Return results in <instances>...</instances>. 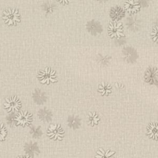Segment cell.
<instances>
[{"mask_svg": "<svg viewBox=\"0 0 158 158\" xmlns=\"http://www.w3.org/2000/svg\"><path fill=\"white\" fill-rule=\"evenodd\" d=\"M67 123L69 126L73 129L79 128L81 125V120L77 116H70L67 119Z\"/></svg>", "mask_w": 158, "mask_h": 158, "instance_id": "obj_14", "label": "cell"}, {"mask_svg": "<svg viewBox=\"0 0 158 158\" xmlns=\"http://www.w3.org/2000/svg\"><path fill=\"white\" fill-rule=\"evenodd\" d=\"M33 98L35 102L38 104H41L46 101V96L44 92L39 89H36L33 93Z\"/></svg>", "mask_w": 158, "mask_h": 158, "instance_id": "obj_9", "label": "cell"}, {"mask_svg": "<svg viewBox=\"0 0 158 158\" xmlns=\"http://www.w3.org/2000/svg\"><path fill=\"white\" fill-rule=\"evenodd\" d=\"M151 38L153 41L158 43V26H156L152 30L151 34Z\"/></svg>", "mask_w": 158, "mask_h": 158, "instance_id": "obj_19", "label": "cell"}, {"mask_svg": "<svg viewBox=\"0 0 158 158\" xmlns=\"http://www.w3.org/2000/svg\"><path fill=\"white\" fill-rule=\"evenodd\" d=\"M99 121V117L95 112L89 113V122L91 126L97 125Z\"/></svg>", "mask_w": 158, "mask_h": 158, "instance_id": "obj_16", "label": "cell"}, {"mask_svg": "<svg viewBox=\"0 0 158 158\" xmlns=\"http://www.w3.org/2000/svg\"><path fill=\"white\" fill-rule=\"evenodd\" d=\"M145 80L151 84L157 83L158 81V69L156 67L149 68L145 73Z\"/></svg>", "mask_w": 158, "mask_h": 158, "instance_id": "obj_7", "label": "cell"}, {"mask_svg": "<svg viewBox=\"0 0 158 158\" xmlns=\"http://www.w3.org/2000/svg\"><path fill=\"white\" fill-rule=\"evenodd\" d=\"M108 33L112 38H120L124 36L122 23L115 20L110 22L108 27Z\"/></svg>", "mask_w": 158, "mask_h": 158, "instance_id": "obj_3", "label": "cell"}, {"mask_svg": "<svg viewBox=\"0 0 158 158\" xmlns=\"http://www.w3.org/2000/svg\"><path fill=\"white\" fill-rule=\"evenodd\" d=\"M148 135L150 138L158 139V123H151L148 128Z\"/></svg>", "mask_w": 158, "mask_h": 158, "instance_id": "obj_11", "label": "cell"}, {"mask_svg": "<svg viewBox=\"0 0 158 158\" xmlns=\"http://www.w3.org/2000/svg\"><path fill=\"white\" fill-rule=\"evenodd\" d=\"M139 4L135 0H127L124 4V8L127 12L130 14L136 13L140 9Z\"/></svg>", "mask_w": 158, "mask_h": 158, "instance_id": "obj_8", "label": "cell"}, {"mask_svg": "<svg viewBox=\"0 0 158 158\" xmlns=\"http://www.w3.org/2000/svg\"><path fill=\"white\" fill-rule=\"evenodd\" d=\"M98 91L102 95H107L111 92V86L108 83H101L99 86Z\"/></svg>", "mask_w": 158, "mask_h": 158, "instance_id": "obj_15", "label": "cell"}, {"mask_svg": "<svg viewBox=\"0 0 158 158\" xmlns=\"http://www.w3.org/2000/svg\"><path fill=\"white\" fill-rule=\"evenodd\" d=\"M38 115L40 119L43 122H48L52 119V113L46 108L40 109L38 112Z\"/></svg>", "mask_w": 158, "mask_h": 158, "instance_id": "obj_13", "label": "cell"}, {"mask_svg": "<svg viewBox=\"0 0 158 158\" xmlns=\"http://www.w3.org/2000/svg\"><path fill=\"white\" fill-rule=\"evenodd\" d=\"M124 15V10L120 6H115L112 7L110 10V16L114 20L120 19Z\"/></svg>", "mask_w": 158, "mask_h": 158, "instance_id": "obj_12", "label": "cell"}, {"mask_svg": "<svg viewBox=\"0 0 158 158\" xmlns=\"http://www.w3.org/2000/svg\"><path fill=\"white\" fill-rule=\"evenodd\" d=\"M2 19L4 22L9 25H15L17 22L20 21V14L17 9H9L3 12Z\"/></svg>", "mask_w": 158, "mask_h": 158, "instance_id": "obj_1", "label": "cell"}, {"mask_svg": "<svg viewBox=\"0 0 158 158\" xmlns=\"http://www.w3.org/2000/svg\"><path fill=\"white\" fill-rule=\"evenodd\" d=\"M64 130L59 125H51L48 129V135L55 140H60L64 136Z\"/></svg>", "mask_w": 158, "mask_h": 158, "instance_id": "obj_5", "label": "cell"}, {"mask_svg": "<svg viewBox=\"0 0 158 158\" xmlns=\"http://www.w3.org/2000/svg\"><path fill=\"white\" fill-rule=\"evenodd\" d=\"M25 151L27 154L30 156H36L39 154V149L38 145L35 143H30L26 144L25 146Z\"/></svg>", "mask_w": 158, "mask_h": 158, "instance_id": "obj_10", "label": "cell"}, {"mask_svg": "<svg viewBox=\"0 0 158 158\" xmlns=\"http://www.w3.org/2000/svg\"><path fill=\"white\" fill-rule=\"evenodd\" d=\"M31 134L34 137L40 136L42 134L40 127H31Z\"/></svg>", "mask_w": 158, "mask_h": 158, "instance_id": "obj_18", "label": "cell"}, {"mask_svg": "<svg viewBox=\"0 0 158 158\" xmlns=\"http://www.w3.org/2000/svg\"><path fill=\"white\" fill-rule=\"evenodd\" d=\"M21 107L20 100L16 96H11L6 99L4 107L9 112H14L19 110Z\"/></svg>", "mask_w": 158, "mask_h": 158, "instance_id": "obj_4", "label": "cell"}, {"mask_svg": "<svg viewBox=\"0 0 158 158\" xmlns=\"http://www.w3.org/2000/svg\"><path fill=\"white\" fill-rule=\"evenodd\" d=\"M57 1H58L60 3H62L63 4H66L69 2L70 0H57Z\"/></svg>", "mask_w": 158, "mask_h": 158, "instance_id": "obj_21", "label": "cell"}, {"mask_svg": "<svg viewBox=\"0 0 158 158\" xmlns=\"http://www.w3.org/2000/svg\"><path fill=\"white\" fill-rule=\"evenodd\" d=\"M55 72L50 68H46L44 70H41L38 75V78L41 83L49 85L51 83L56 81V76Z\"/></svg>", "mask_w": 158, "mask_h": 158, "instance_id": "obj_2", "label": "cell"}, {"mask_svg": "<svg viewBox=\"0 0 158 158\" xmlns=\"http://www.w3.org/2000/svg\"><path fill=\"white\" fill-rule=\"evenodd\" d=\"M6 130L3 124L0 123V141H2L4 139L6 136Z\"/></svg>", "mask_w": 158, "mask_h": 158, "instance_id": "obj_20", "label": "cell"}, {"mask_svg": "<svg viewBox=\"0 0 158 158\" xmlns=\"http://www.w3.org/2000/svg\"><path fill=\"white\" fill-rule=\"evenodd\" d=\"M15 122L19 125H28L32 122V116L28 112H20L15 117Z\"/></svg>", "mask_w": 158, "mask_h": 158, "instance_id": "obj_6", "label": "cell"}, {"mask_svg": "<svg viewBox=\"0 0 158 158\" xmlns=\"http://www.w3.org/2000/svg\"><path fill=\"white\" fill-rule=\"evenodd\" d=\"M114 153H115L114 152L110 151L109 150L105 151L103 149H100L97 152V155L96 156V157H110Z\"/></svg>", "mask_w": 158, "mask_h": 158, "instance_id": "obj_17", "label": "cell"}]
</instances>
